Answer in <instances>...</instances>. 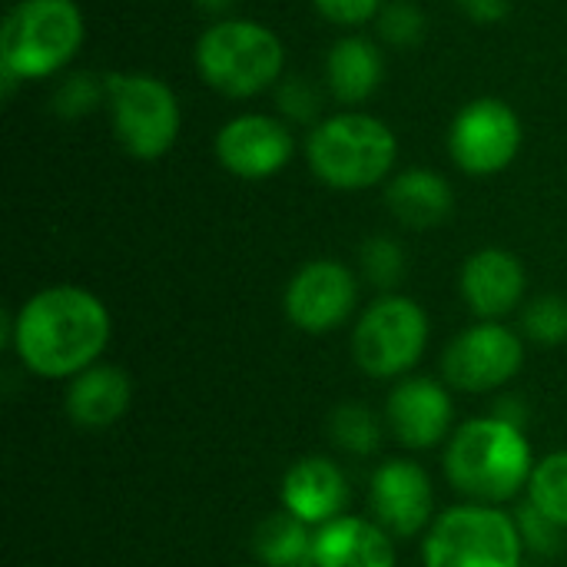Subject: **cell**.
<instances>
[{"label":"cell","mask_w":567,"mask_h":567,"mask_svg":"<svg viewBox=\"0 0 567 567\" xmlns=\"http://www.w3.org/2000/svg\"><path fill=\"white\" fill-rule=\"evenodd\" d=\"M282 508L306 522L309 528H322L336 518H342L349 505V482L342 468L329 458L309 455L299 458L282 475Z\"/></svg>","instance_id":"16"},{"label":"cell","mask_w":567,"mask_h":567,"mask_svg":"<svg viewBox=\"0 0 567 567\" xmlns=\"http://www.w3.org/2000/svg\"><path fill=\"white\" fill-rule=\"evenodd\" d=\"M216 159L239 179H269L289 166L296 136L292 126L269 113H239L226 120L213 140Z\"/></svg>","instance_id":"12"},{"label":"cell","mask_w":567,"mask_h":567,"mask_svg":"<svg viewBox=\"0 0 567 567\" xmlns=\"http://www.w3.org/2000/svg\"><path fill=\"white\" fill-rule=\"evenodd\" d=\"M525 286L528 276L522 259L498 246L472 252L462 266V296L482 322H498L515 312L525 299Z\"/></svg>","instance_id":"15"},{"label":"cell","mask_w":567,"mask_h":567,"mask_svg":"<svg viewBox=\"0 0 567 567\" xmlns=\"http://www.w3.org/2000/svg\"><path fill=\"white\" fill-rule=\"evenodd\" d=\"M312 7L336 27H362L379 17L385 0H312Z\"/></svg>","instance_id":"30"},{"label":"cell","mask_w":567,"mask_h":567,"mask_svg":"<svg viewBox=\"0 0 567 567\" xmlns=\"http://www.w3.org/2000/svg\"><path fill=\"white\" fill-rule=\"evenodd\" d=\"M522 150V120L502 96L468 100L449 126V153L468 176H495Z\"/></svg>","instance_id":"9"},{"label":"cell","mask_w":567,"mask_h":567,"mask_svg":"<svg viewBox=\"0 0 567 567\" xmlns=\"http://www.w3.org/2000/svg\"><path fill=\"white\" fill-rule=\"evenodd\" d=\"M518 532H522V542L525 548H532L535 555H558L565 548V528L555 525L548 515H542L532 502L522 505L518 512Z\"/></svg>","instance_id":"28"},{"label":"cell","mask_w":567,"mask_h":567,"mask_svg":"<svg viewBox=\"0 0 567 567\" xmlns=\"http://www.w3.org/2000/svg\"><path fill=\"white\" fill-rule=\"evenodd\" d=\"M193 3H196L203 13H209V17H219V20H223V13H229L236 0H193Z\"/></svg>","instance_id":"32"},{"label":"cell","mask_w":567,"mask_h":567,"mask_svg":"<svg viewBox=\"0 0 567 567\" xmlns=\"http://www.w3.org/2000/svg\"><path fill=\"white\" fill-rule=\"evenodd\" d=\"M522 329L538 346L567 342V299L561 296H538L522 312Z\"/></svg>","instance_id":"25"},{"label":"cell","mask_w":567,"mask_h":567,"mask_svg":"<svg viewBox=\"0 0 567 567\" xmlns=\"http://www.w3.org/2000/svg\"><path fill=\"white\" fill-rule=\"evenodd\" d=\"M382 76H385V56L375 40L362 33H346L329 47L326 83L339 103L346 106L365 103L382 86Z\"/></svg>","instance_id":"19"},{"label":"cell","mask_w":567,"mask_h":567,"mask_svg":"<svg viewBox=\"0 0 567 567\" xmlns=\"http://www.w3.org/2000/svg\"><path fill=\"white\" fill-rule=\"evenodd\" d=\"M525 362L522 339L502 322H478L452 339L442 355V375L458 392H495L518 375Z\"/></svg>","instance_id":"10"},{"label":"cell","mask_w":567,"mask_h":567,"mask_svg":"<svg viewBox=\"0 0 567 567\" xmlns=\"http://www.w3.org/2000/svg\"><path fill=\"white\" fill-rule=\"evenodd\" d=\"M312 567H395V542L379 522L342 515L316 528Z\"/></svg>","instance_id":"17"},{"label":"cell","mask_w":567,"mask_h":567,"mask_svg":"<svg viewBox=\"0 0 567 567\" xmlns=\"http://www.w3.org/2000/svg\"><path fill=\"white\" fill-rule=\"evenodd\" d=\"M110 309L80 286H47L3 322V342L40 379H76L110 346Z\"/></svg>","instance_id":"1"},{"label":"cell","mask_w":567,"mask_h":567,"mask_svg":"<svg viewBox=\"0 0 567 567\" xmlns=\"http://www.w3.org/2000/svg\"><path fill=\"white\" fill-rule=\"evenodd\" d=\"M106 110L123 153L143 163L166 156L183 126V110L173 86L140 70L106 73Z\"/></svg>","instance_id":"6"},{"label":"cell","mask_w":567,"mask_h":567,"mask_svg":"<svg viewBox=\"0 0 567 567\" xmlns=\"http://www.w3.org/2000/svg\"><path fill=\"white\" fill-rule=\"evenodd\" d=\"M369 505L392 538H415L432 528V482L419 462H382L369 485Z\"/></svg>","instance_id":"13"},{"label":"cell","mask_w":567,"mask_h":567,"mask_svg":"<svg viewBox=\"0 0 567 567\" xmlns=\"http://www.w3.org/2000/svg\"><path fill=\"white\" fill-rule=\"evenodd\" d=\"M83 37L76 0H17L0 33V70L17 80L53 76L80 53Z\"/></svg>","instance_id":"5"},{"label":"cell","mask_w":567,"mask_h":567,"mask_svg":"<svg viewBox=\"0 0 567 567\" xmlns=\"http://www.w3.org/2000/svg\"><path fill=\"white\" fill-rule=\"evenodd\" d=\"M518 522L495 505H455L425 535V567H522Z\"/></svg>","instance_id":"7"},{"label":"cell","mask_w":567,"mask_h":567,"mask_svg":"<svg viewBox=\"0 0 567 567\" xmlns=\"http://www.w3.org/2000/svg\"><path fill=\"white\" fill-rule=\"evenodd\" d=\"M458 10L478 23V27H492V23H502L512 10V0H455Z\"/></svg>","instance_id":"31"},{"label":"cell","mask_w":567,"mask_h":567,"mask_svg":"<svg viewBox=\"0 0 567 567\" xmlns=\"http://www.w3.org/2000/svg\"><path fill=\"white\" fill-rule=\"evenodd\" d=\"M429 346V316L425 309L399 292H385L375 299L355 322L352 355L355 365L372 379H399Z\"/></svg>","instance_id":"8"},{"label":"cell","mask_w":567,"mask_h":567,"mask_svg":"<svg viewBox=\"0 0 567 567\" xmlns=\"http://www.w3.org/2000/svg\"><path fill=\"white\" fill-rule=\"evenodd\" d=\"M528 502L567 532V452H551L535 465Z\"/></svg>","instance_id":"22"},{"label":"cell","mask_w":567,"mask_h":567,"mask_svg":"<svg viewBox=\"0 0 567 567\" xmlns=\"http://www.w3.org/2000/svg\"><path fill=\"white\" fill-rule=\"evenodd\" d=\"M385 203H389L392 216L402 226H409V229H435L452 216L455 193H452V183L442 173L415 166V169H405V173L389 179Z\"/></svg>","instance_id":"20"},{"label":"cell","mask_w":567,"mask_h":567,"mask_svg":"<svg viewBox=\"0 0 567 567\" xmlns=\"http://www.w3.org/2000/svg\"><path fill=\"white\" fill-rule=\"evenodd\" d=\"M535 455L525 439V429L498 419L482 415L465 422L445 449V475L478 505H502L512 502L522 488H528L535 472Z\"/></svg>","instance_id":"2"},{"label":"cell","mask_w":567,"mask_h":567,"mask_svg":"<svg viewBox=\"0 0 567 567\" xmlns=\"http://www.w3.org/2000/svg\"><path fill=\"white\" fill-rule=\"evenodd\" d=\"M193 60L206 86L229 100H249L282 76L286 47L259 20L223 17L199 33Z\"/></svg>","instance_id":"4"},{"label":"cell","mask_w":567,"mask_h":567,"mask_svg":"<svg viewBox=\"0 0 567 567\" xmlns=\"http://www.w3.org/2000/svg\"><path fill=\"white\" fill-rule=\"evenodd\" d=\"M329 435L336 442V449L349 452V455H372L379 449V435H382V425L379 419L372 415L369 405L362 402H346L332 412L329 419Z\"/></svg>","instance_id":"23"},{"label":"cell","mask_w":567,"mask_h":567,"mask_svg":"<svg viewBox=\"0 0 567 567\" xmlns=\"http://www.w3.org/2000/svg\"><path fill=\"white\" fill-rule=\"evenodd\" d=\"M359 302V282L349 266L336 259H312L306 262L286 286L282 309L286 319L309 332V336H329L355 312Z\"/></svg>","instance_id":"11"},{"label":"cell","mask_w":567,"mask_h":567,"mask_svg":"<svg viewBox=\"0 0 567 567\" xmlns=\"http://www.w3.org/2000/svg\"><path fill=\"white\" fill-rule=\"evenodd\" d=\"M359 262H362L365 279L372 286H379V289H392L405 276V249L392 236H372V239H365L362 243V252H359Z\"/></svg>","instance_id":"24"},{"label":"cell","mask_w":567,"mask_h":567,"mask_svg":"<svg viewBox=\"0 0 567 567\" xmlns=\"http://www.w3.org/2000/svg\"><path fill=\"white\" fill-rule=\"evenodd\" d=\"M399 140L392 126L362 110H342L319 120L306 140V163L319 183L359 193L385 183L395 169Z\"/></svg>","instance_id":"3"},{"label":"cell","mask_w":567,"mask_h":567,"mask_svg":"<svg viewBox=\"0 0 567 567\" xmlns=\"http://www.w3.org/2000/svg\"><path fill=\"white\" fill-rule=\"evenodd\" d=\"M133 402V382L116 365H90L66 385V415L76 429L100 432L126 415Z\"/></svg>","instance_id":"18"},{"label":"cell","mask_w":567,"mask_h":567,"mask_svg":"<svg viewBox=\"0 0 567 567\" xmlns=\"http://www.w3.org/2000/svg\"><path fill=\"white\" fill-rule=\"evenodd\" d=\"M455 419L452 395L435 379H402L385 402V422L405 449H435Z\"/></svg>","instance_id":"14"},{"label":"cell","mask_w":567,"mask_h":567,"mask_svg":"<svg viewBox=\"0 0 567 567\" xmlns=\"http://www.w3.org/2000/svg\"><path fill=\"white\" fill-rule=\"evenodd\" d=\"M379 37L399 50L415 47L425 37V13L412 0H389L375 17Z\"/></svg>","instance_id":"27"},{"label":"cell","mask_w":567,"mask_h":567,"mask_svg":"<svg viewBox=\"0 0 567 567\" xmlns=\"http://www.w3.org/2000/svg\"><path fill=\"white\" fill-rule=\"evenodd\" d=\"M286 123H312L319 116V93L316 86L306 80V76H289L282 86H279V96H276ZM316 126V123H312Z\"/></svg>","instance_id":"29"},{"label":"cell","mask_w":567,"mask_h":567,"mask_svg":"<svg viewBox=\"0 0 567 567\" xmlns=\"http://www.w3.org/2000/svg\"><path fill=\"white\" fill-rule=\"evenodd\" d=\"M100 103H106V76L96 73H70L53 93V110L66 120L86 116Z\"/></svg>","instance_id":"26"},{"label":"cell","mask_w":567,"mask_h":567,"mask_svg":"<svg viewBox=\"0 0 567 567\" xmlns=\"http://www.w3.org/2000/svg\"><path fill=\"white\" fill-rule=\"evenodd\" d=\"M312 542L316 532L282 508L259 522L252 535V551L266 567H312Z\"/></svg>","instance_id":"21"}]
</instances>
